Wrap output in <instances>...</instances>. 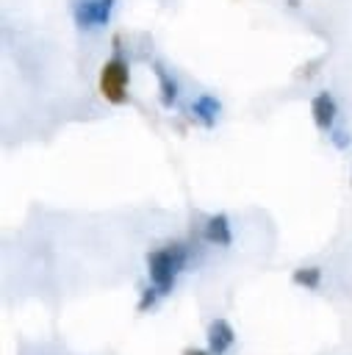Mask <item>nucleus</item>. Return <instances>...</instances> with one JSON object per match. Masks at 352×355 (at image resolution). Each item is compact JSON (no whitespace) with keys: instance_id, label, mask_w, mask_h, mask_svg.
Instances as JSON below:
<instances>
[{"instance_id":"nucleus-6","label":"nucleus","mask_w":352,"mask_h":355,"mask_svg":"<svg viewBox=\"0 0 352 355\" xmlns=\"http://www.w3.org/2000/svg\"><path fill=\"white\" fill-rule=\"evenodd\" d=\"M202 239L208 244H216V247H230L233 244V230H230V219L227 214H213L208 216L205 227H202Z\"/></svg>"},{"instance_id":"nucleus-7","label":"nucleus","mask_w":352,"mask_h":355,"mask_svg":"<svg viewBox=\"0 0 352 355\" xmlns=\"http://www.w3.org/2000/svg\"><path fill=\"white\" fill-rule=\"evenodd\" d=\"M152 72H155V78H158L161 105H164V108H175V105H177V100H180V86H177V80L166 72V67H164L161 61H155V64H152Z\"/></svg>"},{"instance_id":"nucleus-11","label":"nucleus","mask_w":352,"mask_h":355,"mask_svg":"<svg viewBox=\"0 0 352 355\" xmlns=\"http://www.w3.org/2000/svg\"><path fill=\"white\" fill-rule=\"evenodd\" d=\"M330 133H333V136H330V141H333L338 150H346V147H349V141H352V139H349V133H346V130H330Z\"/></svg>"},{"instance_id":"nucleus-9","label":"nucleus","mask_w":352,"mask_h":355,"mask_svg":"<svg viewBox=\"0 0 352 355\" xmlns=\"http://www.w3.org/2000/svg\"><path fill=\"white\" fill-rule=\"evenodd\" d=\"M291 283L316 291V288L322 286V266H299V269H294Z\"/></svg>"},{"instance_id":"nucleus-2","label":"nucleus","mask_w":352,"mask_h":355,"mask_svg":"<svg viewBox=\"0 0 352 355\" xmlns=\"http://www.w3.org/2000/svg\"><path fill=\"white\" fill-rule=\"evenodd\" d=\"M127 83H130V67L127 61L119 55V50L103 64L100 69V94L114 103V105H122L127 100Z\"/></svg>"},{"instance_id":"nucleus-12","label":"nucleus","mask_w":352,"mask_h":355,"mask_svg":"<svg viewBox=\"0 0 352 355\" xmlns=\"http://www.w3.org/2000/svg\"><path fill=\"white\" fill-rule=\"evenodd\" d=\"M183 355H213L211 349H197V347H186Z\"/></svg>"},{"instance_id":"nucleus-10","label":"nucleus","mask_w":352,"mask_h":355,"mask_svg":"<svg viewBox=\"0 0 352 355\" xmlns=\"http://www.w3.org/2000/svg\"><path fill=\"white\" fill-rule=\"evenodd\" d=\"M158 297H164L152 283H150V288H144V294H141V302H139V311H147V308H152L155 305V300Z\"/></svg>"},{"instance_id":"nucleus-5","label":"nucleus","mask_w":352,"mask_h":355,"mask_svg":"<svg viewBox=\"0 0 352 355\" xmlns=\"http://www.w3.org/2000/svg\"><path fill=\"white\" fill-rule=\"evenodd\" d=\"M236 344V330L227 319H213L208 324V349L213 355H225Z\"/></svg>"},{"instance_id":"nucleus-8","label":"nucleus","mask_w":352,"mask_h":355,"mask_svg":"<svg viewBox=\"0 0 352 355\" xmlns=\"http://www.w3.org/2000/svg\"><path fill=\"white\" fill-rule=\"evenodd\" d=\"M191 114H194V119H197L202 128H213L216 119H219V114H222V103H219L213 94H200V97H194V103H191Z\"/></svg>"},{"instance_id":"nucleus-1","label":"nucleus","mask_w":352,"mask_h":355,"mask_svg":"<svg viewBox=\"0 0 352 355\" xmlns=\"http://www.w3.org/2000/svg\"><path fill=\"white\" fill-rule=\"evenodd\" d=\"M186 261H188V250L186 244H166V247H158L147 255V272H150V283L161 291V294H169L175 288V280L177 275L186 269Z\"/></svg>"},{"instance_id":"nucleus-3","label":"nucleus","mask_w":352,"mask_h":355,"mask_svg":"<svg viewBox=\"0 0 352 355\" xmlns=\"http://www.w3.org/2000/svg\"><path fill=\"white\" fill-rule=\"evenodd\" d=\"M114 8H116V0H78L72 6V19H75L78 31L91 33L111 22Z\"/></svg>"},{"instance_id":"nucleus-4","label":"nucleus","mask_w":352,"mask_h":355,"mask_svg":"<svg viewBox=\"0 0 352 355\" xmlns=\"http://www.w3.org/2000/svg\"><path fill=\"white\" fill-rule=\"evenodd\" d=\"M310 114H313V125H316L322 133H330L333 125H335V116H338L335 97H333L330 92H316L313 100H310Z\"/></svg>"}]
</instances>
